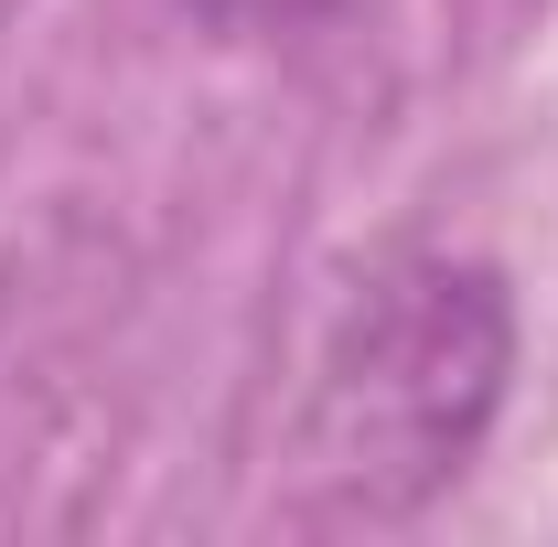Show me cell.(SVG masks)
<instances>
[{
  "mask_svg": "<svg viewBox=\"0 0 558 547\" xmlns=\"http://www.w3.org/2000/svg\"><path fill=\"white\" fill-rule=\"evenodd\" d=\"M505 387V301L484 269L418 258L387 269L344 312L312 398V451L354 505H418L429 483L462 473Z\"/></svg>",
  "mask_w": 558,
  "mask_h": 547,
  "instance_id": "obj_1",
  "label": "cell"
}]
</instances>
